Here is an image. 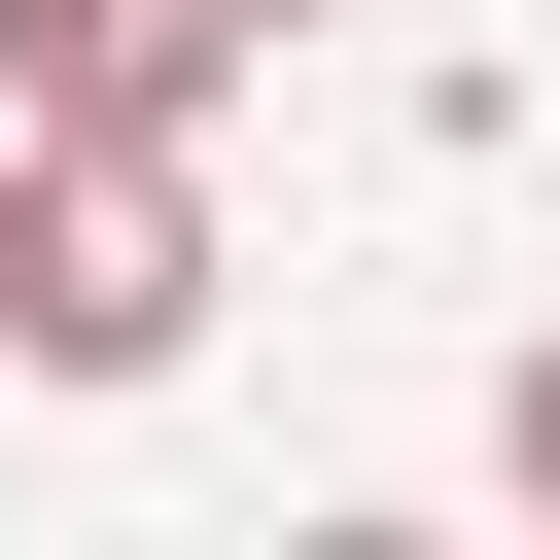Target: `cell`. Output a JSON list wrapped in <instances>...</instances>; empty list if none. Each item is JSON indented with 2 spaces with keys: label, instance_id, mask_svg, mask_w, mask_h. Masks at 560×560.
Returning <instances> with one entry per match:
<instances>
[{
  "label": "cell",
  "instance_id": "cell-1",
  "mask_svg": "<svg viewBox=\"0 0 560 560\" xmlns=\"http://www.w3.org/2000/svg\"><path fill=\"white\" fill-rule=\"evenodd\" d=\"M0 350L35 385H175L210 350V140L175 105H0Z\"/></svg>",
  "mask_w": 560,
  "mask_h": 560
},
{
  "label": "cell",
  "instance_id": "cell-2",
  "mask_svg": "<svg viewBox=\"0 0 560 560\" xmlns=\"http://www.w3.org/2000/svg\"><path fill=\"white\" fill-rule=\"evenodd\" d=\"M0 105H245V0H0Z\"/></svg>",
  "mask_w": 560,
  "mask_h": 560
},
{
  "label": "cell",
  "instance_id": "cell-3",
  "mask_svg": "<svg viewBox=\"0 0 560 560\" xmlns=\"http://www.w3.org/2000/svg\"><path fill=\"white\" fill-rule=\"evenodd\" d=\"M490 455H525V525H560V350H525V385H490Z\"/></svg>",
  "mask_w": 560,
  "mask_h": 560
},
{
  "label": "cell",
  "instance_id": "cell-4",
  "mask_svg": "<svg viewBox=\"0 0 560 560\" xmlns=\"http://www.w3.org/2000/svg\"><path fill=\"white\" fill-rule=\"evenodd\" d=\"M245 35H315V0H245Z\"/></svg>",
  "mask_w": 560,
  "mask_h": 560
}]
</instances>
